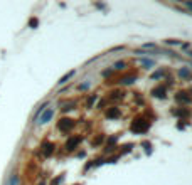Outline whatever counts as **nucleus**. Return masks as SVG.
I'll return each mask as SVG.
<instances>
[{"label": "nucleus", "instance_id": "f257e3e1", "mask_svg": "<svg viewBox=\"0 0 192 185\" xmlns=\"http://www.w3.org/2000/svg\"><path fill=\"white\" fill-rule=\"evenodd\" d=\"M150 128V123L147 120H143V118H138V120H135L132 123V126H130V130H132L133 133H145L147 130Z\"/></svg>", "mask_w": 192, "mask_h": 185}, {"label": "nucleus", "instance_id": "f3484780", "mask_svg": "<svg viewBox=\"0 0 192 185\" xmlns=\"http://www.w3.org/2000/svg\"><path fill=\"white\" fill-rule=\"evenodd\" d=\"M30 25L35 27V25H37V20H35V19H32V20H30Z\"/></svg>", "mask_w": 192, "mask_h": 185}, {"label": "nucleus", "instance_id": "20e7f679", "mask_svg": "<svg viewBox=\"0 0 192 185\" xmlns=\"http://www.w3.org/2000/svg\"><path fill=\"white\" fill-rule=\"evenodd\" d=\"M165 93H167V88L165 86H157L154 91H152V94H154L155 98H160V99L165 98Z\"/></svg>", "mask_w": 192, "mask_h": 185}, {"label": "nucleus", "instance_id": "4468645a", "mask_svg": "<svg viewBox=\"0 0 192 185\" xmlns=\"http://www.w3.org/2000/svg\"><path fill=\"white\" fill-rule=\"evenodd\" d=\"M142 64L147 66V69L150 67V66H154V61H148V59H142Z\"/></svg>", "mask_w": 192, "mask_h": 185}, {"label": "nucleus", "instance_id": "0eeeda50", "mask_svg": "<svg viewBox=\"0 0 192 185\" xmlns=\"http://www.w3.org/2000/svg\"><path fill=\"white\" fill-rule=\"evenodd\" d=\"M106 116L108 118H118L120 116V109L118 108H110V109L106 111Z\"/></svg>", "mask_w": 192, "mask_h": 185}, {"label": "nucleus", "instance_id": "6ab92c4d", "mask_svg": "<svg viewBox=\"0 0 192 185\" xmlns=\"http://www.w3.org/2000/svg\"><path fill=\"white\" fill-rule=\"evenodd\" d=\"M185 7H189V9H192V4H190V2H185Z\"/></svg>", "mask_w": 192, "mask_h": 185}, {"label": "nucleus", "instance_id": "423d86ee", "mask_svg": "<svg viewBox=\"0 0 192 185\" xmlns=\"http://www.w3.org/2000/svg\"><path fill=\"white\" fill-rule=\"evenodd\" d=\"M52 151H54V145H52V143H44L42 145V153L46 157L52 155Z\"/></svg>", "mask_w": 192, "mask_h": 185}, {"label": "nucleus", "instance_id": "7ed1b4c3", "mask_svg": "<svg viewBox=\"0 0 192 185\" xmlns=\"http://www.w3.org/2000/svg\"><path fill=\"white\" fill-rule=\"evenodd\" d=\"M54 116V109H47V111H42V115H41V118H39L37 123H41V125H44V123H47V121L51 120V118Z\"/></svg>", "mask_w": 192, "mask_h": 185}, {"label": "nucleus", "instance_id": "f8f14e48", "mask_svg": "<svg viewBox=\"0 0 192 185\" xmlns=\"http://www.w3.org/2000/svg\"><path fill=\"white\" fill-rule=\"evenodd\" d=\"M167 44H170V46H182V42H180V40H175V39H169V40H165Z\"/></svg>", "mask_w": 192, "mask_h": 185}, {"label": "nucleus", "instance_id": "f03ea898", "mask_svg": "<svg viewBox=\"0 0 192 185\" xmlns=\"http://www.w3.org/2000/svg\"><path fill=\"white\" fill-rule=\"evenodd\" d=\"M59 130L61 131H64V133H69L71 130H73V126H74V121L73 120H69V118H62V120L59 121Z\"/></svg>", "mask_w": 192, "mask_h": 185}, {"label": "nucleus", "instance_id": "9b49d317", "mask_svg": "<svg viewBox=\"0 0 192 185\" xmlns=\"http://www.w3.org/2000/svg\"><path fill=\"white\" fill-rule=\"evenodd\" d=\"M163 74H165L163 71H158V73H154V74H152V79H154V81H157V79H160V78H162Z\"/></svg>", "mask_w": 192, "mask_h": 185}, {"label": "nucleus", "instance_id": "dca6fc26", "mask_svg": "<svg viewBox=\"0 0 192 185\" xmlns=\"http://www.w3.org/2000/svg\"><path fill=\"white\" fill-rule=\"evenodd\" d=\"M143 146H145V151L150 155V153H152V146H150V143H148V142H145V143H143Z\"/></svg>", "mask_w": 192, "mask_h": 185}, {"label": "nucleus", "instance_id": "39448f33", "mask_svg": "<svg viewBox=\"0 0 192 185\" xmlns=\"http://www.w3.org/2000/svg\"><path fill=\"white\" fill-rule=\"evenodd\" d=\"M79 142H81V138H69V140H68V143H66V150H68V151H71V150H74V148H76V146H78V143H79Z\"/></svg>", "mask_w": 192, "mask_h": 185}, {"label": "nucleus", "instance_id": "ddd939ff", "mask_svg": "<svg viewBox=\"0 0 192 185\" xmlns=\"http://www.w3.org/2000/svg\"><path fill=\"white\" fill-rule=\"evenodd\" d=\"M123 67H125L123 61H118V62H115V66H113V69H123Z\"/></svg>", "mask_w": 192, "mask_h": 185}, {"label": "nucleus", "instance_id": "aec40b11", "mask_svg": "<svg viewBox=\"0 0 192 185\" xmlns=\"http://www.w3.org/2000/svg\"><path fill=\"white\" fill-rule=\"evenodd\" d=\"M187 54H189V56H190V57H192V51H189V52H187Z\"/></svg>", "mask_w": 192, "mask_h": 185}, {"label": "nucleus", "instance_id": "6e6552de", "mask_svg": "<svg viewBox=\"0 0 192 185\" xmlns=\"http://www.w3.org/2000/svg\"><path fill=\"white\" fill-rule=\"evenodd\" d=\"M185 94H187V93H177V99L182 101V103H190V98L185 96Z\"/></svg>", "mask_w": 192, "mask_h": 185}, {"label": "nucleus", "instance_id": "2eb2a0df", "mask_svg": "<svg viewBox=\"0 0 192 185\" xmlns=\"http://www.w3.org/2000/svg\"><path fill=\"white\" fill-rule=\"evenodd\" d=\"M17 184H19V177L12 175V178H10V185H17Z\"/></svg>", "mask_w": 192, "mask_h": 185}, {"label": "nucleus", "instance_id": "9d476101", "mask_svg": "<svg viewBox=\"0 0 192 185\" xmlns=\"http://www.w3.org/2000/svg\"><path fill=\"white\" fill-rule=\"evenodd\" d=\"M179 76H180V78H190V71L184 67V69H180V71H179Z\"/></svg>", "mask_w": 192, "mask_h": 185}, {"label": "nucleus", "instance_id": "1a4fd4ad", "mask_svg": "<svg viewBox=\"0 0 192 185\" xmlns=\"http://www.w3.org/2000/svg\"><path fill=\"white\" fill-rule=\"evenodd\" d=\"M73 76H74V71H69L66 76H62V78L59 79V84H64V82H68V79H71Z\"/></svg>", "mask_w": 192, "mask_h": 185}, {"label": "nucleus", "instance_id": "a211bd4d", "mask_svg": "<svg viewBox=\"0 0 192 185\" xmlns=\"http://www.w3.org/2000/svg\"><path fill=\"white\" fill-rule=\"evenodd\" d=\"M86 88H90V84H81V86H79V89H86Z\"/></svg>", "mask_w": 192, "mask_h": 185}]
</instances>
